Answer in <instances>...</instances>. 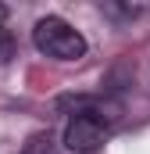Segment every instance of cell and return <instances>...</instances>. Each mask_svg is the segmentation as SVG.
Returning a JSON list of instances; mask_svg holds the SVG:
<instances>
[{
    "instance_id": "4",
    "label": "cell",
    "mask_w": 150,
    "mask_h": 154,
    "mask_svg": "<svg viewBox=\"0 0 150 154\" xmlns=\"http://www.w3.org/2000/svg\"><path fill=\"white\" fill-rule=\"evenodd\" d=\"M14 50H18V47H14V36H11V29L0 22V65H7V61L14 57Z\"/></svg>"
},
{
    "instance_id": "2",
    "label": "cell",
    "mask_w": 150,
    "mask_h": 154,
    "mask_svg": "<svg viewBox=\"0 0 150 154\" xmlns=\"http://www.w3.org/2000/svg\"><path fill=\"white\" fill-rule=\"evenodd\" d=\"M111 133V122L100 115L97 108H89V100H75V115L64 122V147L75 154H93L104 147Z\"/></svg>"
},
{
    "instance_id": "3",
    "label": "cell",
    "mask_w": 150,
    "mask_h": 154,
    "mask_svg": "<svg viewBox=\"0 0 150 154\" xmlns=\"http://www.w3.org/2000/svg\"><path fill=\"white\" fill-rule=\"evenodd\" d=\"M22 154H61V151H57V143H54L50 133H32L22 143Z\"/></svg>"
},
{
    "instance_id": "1",
    "label": "cell",
    "mask_w": 150,
    "mask_h": 154,
    "mask_svg": "<svg viewBox=\"0 0 150 154\" xmlns=\"http://www.w3.org/2000/svg\"><path fill=\"white\" fill-rule=\"evenodd\" d=\"M32 43H36L39 54H46L54 61H79L89 50L86 36L75 29L72 22H64L57 14H46V18H39L32 25Z\"/></svg>"
}]
</instances>
